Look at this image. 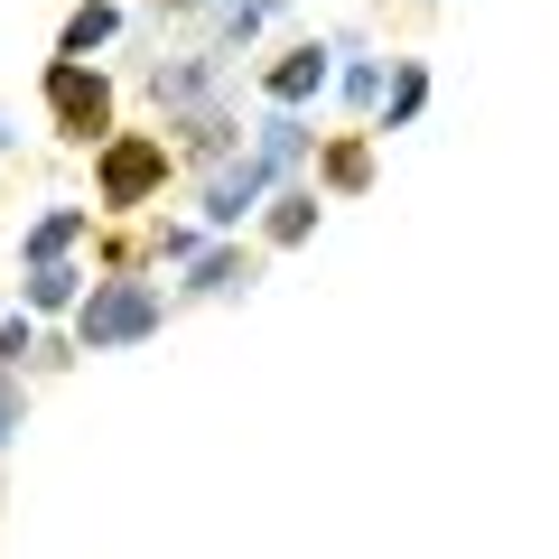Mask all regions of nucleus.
<instances>
[{"label": "nucleus", "mask_w": 559, "mask_h": 559, "mask_svg": "<svg viewBox=\"0 0 559 559\" xmlns=\"http://www.w3.org/2000/svg\"><path fill=\"white\" fill-rule=\"evenodd\" d=\"M159 318H168V299L140 271H103L94 289L75 299V345H84V355H112V345L159 336Z\"/></svg>", "instance_id": "1"}, {"label": "nucleus", "mask_w": 559, "mask_h": 559, "mask_svg": "<svg viewBox=\"0 0 559 559\" xmlns=\"http://www.w3.org/2000/svg\"><path fill=\"white\" fill-rule=\"evenodd\" d=\"M159 187H168V140H150V131H103L94 140V205L103 215H131Z\"/></svg>", "instance_id": "2"}, {"label": "nucleus", "mask_w": 559, "mask_h": 559, "mask_svg": "<svg viewBox=\"0 0 559 559\" xmlns=\"http://www.w3.org/2000/svg\"><path fill=\"white\" fill-rule=\"evenodd\" d=\"M38 103H47V121H57V140H84V150H94V140L112 131V84H103L94 57H47Z\"/></svg>", "instance_id": "3"}, {"label": "nucleus", "mask_w": 559, "mask_h": 559, "mask_svg": "<svg viewBox=\"0 0 559 559\" xmlns=\"http://www.w3.org/2000/svg\"><path fill=\"white\" fill-rule=\"evenodd\" d=\"M280 187V168L261 159V150H242V159H224L215 178H205V205H197V224L205 234H234L242 215H261V197Z\"/></svg>", "instance_id": "4"}, {"label": "nucleus", "mask_w": 559, "mask_h": 559, "mask_svg": "<svg viewBox=\"0 0 559 559\" xmlns=\"http://www.w3.org/2000/svg\"><path fill=\"white\" fill-rule=\"evenodd\" d=\"M150 94H159V112H178V131L197 112H215V57H168L150 66Z\"/></svg>", "instance_id": "5"}, {"label": "nucleus", "mask_w": 559, "mask_h": 559, "mask_svg": "<svg viewBox=\"0 0 559 559\" xmlns=\"http://www.w3.org/2000/svg\"><path fill=\"white\" fill-rule=\"evenodd\" d=\"M326 84H336V66H326V47H318V38L261 66V94H271V103H289V112H299V103H318Z\"/></svg>", "instance_id": "6"}, {"label": "nucleus", "mask_w": 559, "mask_h": 559, "mask_svg": "<svg viewBox=\"0 0 559 559\" xmlns=\"http://www.w3.org/2000/svg\"><path fill=\"white\" fill-rule=\"evenodd\" d=\"M187 289H197V299H234V289H252V261L234 252V242H215V252H187Z\"/></svg>", "instance_id": "7"}, {"label": "nucleus", "mask_w": 559, "mask_h": 559, "mask_svg": "<svg viewBox=\"0 0 559 559\" xmlns=\"http://www.w3.org/2000/svg\"><path fill=\"white\" fill-rule=\"evenodd\" d=\"M261 205H271V215H261V234H271L280 252H289V242H308V234H318L326 187H280V197H261Z\"/></svg>", "instance_id": "8"}, {"label": "nucleus", "mask_w": 559, "mask_h": 559, "mask_svg": "<svg viewBox=\"0 0 559 559\" xmlns=\"http://www.w3.org/2000/svg\"><path fill=\"white\" fill-rule=\"evenodd\" d=\"M84 299V271H75V261H28V318H66V308H75Z\"/></svg>", "instance_id": "9"}, {"label": "nucleus", "mask_w": 559, "mask_h": 559, "mask_svg": "<svg viewBox=\"0 0 559 559\" xmlns=\"http://www.w3.org/2000/svg\"><path fill=\"white\" fill-rule=\"evenodd\" d=\"M112 38H121V10H112V0H84V10H66L57 57H94V47H112Z\"/></svg>", "instance_id": "10"}, {"label": "nucleus", "mask_w": 559, "mask_h": 559, "mask_svg": "<svg viewBox=\"0 0 559 559\" xmlns=\"http://www.w3.org/2000/svg\"><path fill=\"white\" fill-rule=\"evenodd\" d=\"M318 187L326 197H364V187H373V150H364V140H326L318 150Z\"/></svg>", "instance_id": "11"}, {"label": "nucleus", "mask_w": 559, "mask_h": 559, "mask_svg": "<svg viewBox=\"0 0 559 559\" xmlns=\"http://www.w3.org/2000/svg\"><path fill=\"white\" fill-rule=\"evenodd\" d=\"M419 103H429V66H419V57H401V66H392V84L373 94V112H382L373 131H401V121H411Z\"/></svg>", "instance_id": "12"}, {"label": "nucleus", "mask_w": 559, "mask_h": 559, "mask_svg": "<svg viewBox=\"0 0 559 559\" xmlns=\"http://www.w3.org/2000/svg\"><path fill=\"white\" fill-rule=\"evenodd\" d=\"M252 150H261V159L280 168V178H289V168L308 159V121L289 112V103H271V121H261V131H252Z\"/></svg>", "instance_id": "13"}, {"label": "nucleus", "mask_w": 559, "mask_h": 559, "mask_svg": "<svg viewBox=\"0 0 559 559\" xmlns=\"http://www.w3.org/2000/svg\"><path fill=\"white\" fill-rule=\"evenodd\" d=\"M84 224H94L84 205H57V215H38V224H28V261H57V252H75V242H84Z\"/></svg>", "instance_id": "14"}, {"label": "nucleus", "mask_w": 559, "mask_h": 559, "mask_svg": "<svg viewBox=\"0 0 559 559\" xmlns=\"http://www.w3.org/2000/svg\"><path fill=\"white\" fill-rule=\"evenodd\" d=\"M336 84H345V103H373V94H382V66H373V57H355Z\"/></svg>", "instance_id": "15"}, {"label": "nucleus", "mask_w": 559, "mask_h": 559, "mask_svg": "<svg viewBox=\"0 0 559 559\" xmlns=\"http://www.w3.org/2000/svg\"><path fill=\"white\" fill-rule=\"evenodd\" d=\"M20 355H38V326H28V318H10V326H0V373H10Z\"/></svg>", "instance_id": "16"}, {"label": "nucleus", "mask_w": 559, "mask_h": 559, "mask_svg": "<svg viewBox=\"0 0 559 559\" xmlns=\"http://www.w3.org/2000/svg\"><path fill=\"white\" fill-rule=\"evenodd\" d=\"M10 429H20V392H10V373H0V448H10Z\"/></svg>", "instance_id": "17"}, {"label": "nucleus", "mask_w": 559, "mask_h": 559, "mask_svg": "<svg viewBox=\"0 0 559 559\" xmlns=\"http://www.w3.org/2000/svg\"><path fill=\"white\" fill-rule=\"evenodd\" d=\"M0 150H10V121H0Z\"/></svg>", "instance_id": "18"}]
</instances>
